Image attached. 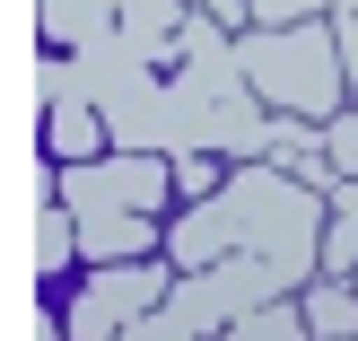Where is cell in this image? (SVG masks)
I'll return each instance as SVG.
<instances>
[{
  "mask_svg": "<svg viewBox=\"0 0 358 341\" xmlns=\"http://www.w3.org/2000/svg\"><path fill=\"white\" fill-rule=\"evenodd\" d=\"M324 219H332V193H315L289 167L254 158V167H236L210 202H192L166 228V263L201 272V263H227V254H262L306 289V280H324Z\"/></svg>",
  "mask_w": 358,
  "mask_h": 341,
  "instance_id": "obj_1",
  "label": "cell"
},
{
  "mask_svg": "<svg viewBox=\"0 0 358 341\" xmlns=\"http://www.w3.org/2000/svg\"><path fill=\"white\" fill-rule=\"evenodd\" d=\"M236 62H245V79H254V97L271 105V114H306V123L341 114L350 70H341V27H324V18L236 35Z\"/></svg>",
  "mask_w": 358,
  "mask_h": 341,
  "instance_id": "obj_2",
  "label": "cell"
},
{
  "mask_svg": "<svg viewBox=\"0 0 358 341\" xmlns=\"http://www.w3.org/2000/svg\"><path fill=\"white\" fill-rule=\"evenodd\" d=\"M175 298V263H96V272L79 280V289L62 298V333L70 341H122L149 307H166Z\"/></svg>",
  "mask_w": 358,
  "mask_h": 341,
  "instance_id": "obj_3",
  "label": "cell"
},
{
  "mask_svg": "<svg viewBox=\"0 0 358 341\" xmlns=\"http://www.w3.org/2000/svg\"><path fill=\"white\" fill-rule=\"evenodd\" d=\"M271 298H297V280L280 272V263H262V254H227V263H201V272H175V298H166V307L210 341V333L236 324V315L271 307Z\"/></svg>",
  "mask_w": 358,
  "mask_h": 341,
  "instance_id": "obj_4",
  "label": "cell"
},
{
  "mask_svg": "<svg viewBox=\"0 0 358 341\" xmlns=\"http://www.w3.org/2000/svg\"><path fill=\"white\" fill-rule=\"evenodd\" d=\"M175 193V158H149V149H105L87 167H52V202L70 210H149Z\"/></svg>",
  "mask_w": 358,
  "mask_h": 341,
  "instance_id": "obj_5",
  "label": "cell"
},
{
  "mask_svg": "<svg viewBox=\"0 0 358 341\" xmlns=\"http://www.w3.org/2000/svg\"><path fill=\"white\" fill-rule=\"evenodd\" d=\"M157 219L149 210H79V254L87 263H149Z\"/></svg>",
  "mask_w": 358,
  "mask_h": 341,
  "instance_id": "obj_6",
  "label": "cell"
},
{
  "mask_svg": "<svg viewBox=\"0 0 358 341\" xmlns=\"http://www.w3.org/2000/svg\"><path fill=\"white\" fill-rule=\"evenodd\" d=\"M184 18H192V0H122V27L114 35L149 70H166V53H184Z\"/></svg>",
  "mask_w": 358,
  "mask_h": 341,
  "instance_id": "obj_7",
  "label": "cell"
},
{
  "mask_svg": "<svg viewBox=\"0 0 358 341\" xmlns=\"http://www.w3.org/2000/svg\"><path fill=\"white\" fill-rule=\"evenodd\" d=\"M114 140H105V114H96V97H79V105H44V158L52 167H87V158H105Z\"/></svg>",
  "mask_w": 358,
  "mask_h": 341,
  "instance_id": "obj_8",
  "label": "cell"
},
{
  "mask_svg": "<svg viewBox=\"0 0 358 341\" xmlns=\"http://www.w3.org/2000/svg\"><path fill=\"white\" fill-rule=\"evenodd\" d=\"M35 18H44L52 53H79L87 35H114L122 27V0H35Z\"/></svg>",
  "mask_w": 358,
  "mask_h": 341,
  "instance_id": "obj_9",
  "label": "cell"
},
{
  "mask_svg": "<svg viewBox=\"0 0 358 341\" xmlns=\"http://www.w3.org/2000/svg\"><path fill=\"white\" fill-rule=\"evenodd\" d=\"M297 307H306L315 341H358V280H306Z\"/></svg>",
  "mask_w": 358,
  "mask_h": 341,
  "instance_id": "obj_10",
  "label": "cell"
},
{
  "mask_svg": "<svg viewBox=\"0 0 358 341\" xmlns=\"http://www.w3.org/2000/svg\"><path fill=\"white\" fill-rule=\"evenodd\" d=\"M79 70H87V97H114V88H131V79H149V62H140L131 44H122V35H87L79 44Z\"/></svg>",
  "mask_w": 358,
  "mask_h": 341,
  "instance_id": "obj_11",
  "label": "cell"
},
{
  "mask_svg": "<svg viewBox=\"0 0 358 341\" xmlns=\"http://www.w3.org/2000/svg\"><path fill=\"white\" fill-rule=\"evenodd\" d=\"M358 272V184L341 175L332 184V219H324V280H350Z\"/></svg>",
  "mask_w": 358,
  "mask_h": 341,
  "instance_id": "obj_12",
  "label": "cell"
},
{
  "mask_svg": "<svg viewBox=\"0 0 358 341\" xmlns=\"http://www.w3.org/2000/svg\"><path fill=\"white\" fill-rule=\"evenodd\" d=\"M210 341H315V324H306V307H297V298H271V307L236 315V324L210 333Z\"/></svg>",
  "mask_w": 358,
  "mask_h": 341,
  "instance_id": "obj_13",
  "label": "cell"
},
{
  "mask_svg": "<svg viewBox=\"0 0 358 341\" xmlns=\"http://www.w3.org/2000/svg\"><path fill=\"white\" fill-rule=\"evenodd\" d=\"M70 263H79V210H70V202H52L44 219H35V272H44V280H62Z\"/></svg>",
  "mask_w": 358,
  "mask_h": 341,
  "instance_id": "obj_14",
  "label": "cell"
},
{
  "mask_svg": "<svg viewBox=\"0 0 358 341\" xmlns=\"http://www.w3.org/2000/svg\"><path fill=\"white\" fill-rule=\"evenodd\" d=\"M262 158L297 175L306 158H324V123H306V114H271V132H262Z\"/></svg>",
  "mask_w": 358,
  "mask_h": 341,
  "instance_id": "obj_15",
  "label": "cell"
},
{
  "mask_svg": "<svg viewBox=\"0 0 358 341\" xmlns=\"http://www.w3.org/2000/svg\"><path fill=\"white\" fill-rule=\"evenodd\" d=\"M35 88H44V105H79V97H87V70H79V53H52V62L35 70Z\"/></svg>",
  "mask_w": 358,
  "mask_h": 341,
  "instance_id": "obj_16",
  "label": "cell"
},
{
  "mask_svg": "<svg viewBox=\"0 0 358 341\" xmlns=\"http://www.w3.org/2000/svg\"><path fill=\"white\" fill-rule=\"evenodd\" d=\"M324 158H332V167H341L350 184H358V105H341V114L324 123Z\"/></svg>",
  "mask_w": 358,
  "mask_h": 341,
  "instance_id": "obj_17",
  "label": "cell"
},
{
  "mask_svg": "<svg viewBox=\"0 0 358 341\" xmlns=\"http://www.w3.org/2000/svg\"><path fill=\"white\" fill-rule=\"evenodd\" d=\"M122 341H201V333H192V324H184L175 307H149V315H140V324L122 333Z\"/></svg>",
  "mask_w": 358,
  "mask_h": 341,
  "instance_id": "obj_18",
  "label": "cell"
},
{
  "mask_svg": "<svg viewBox=\"0 0 358 341\" xmlns=\"http://www.w3.org/2000/svg\"><path fill=\"white\" fill-rule=\"evenodd\" d=\"M175 193H184V202H210V193H219V167H210V158H175Z\"/></svg>",
  "mask_w": 358,
  "mask_h": 341,
  "instance_id": "obj_19",
  "label": "cell"
},
{
  "mask_svg": "<svg viewBox=\"0 0 358 341\" xmlns=\"http://www.w3.org/2000/svg\"><path fill=\"white\" fill-rule=\"evenodd\" d=\"M341 70H350V88H358V18H341Z\"/></svg>",
  "mask_w": 358,
  "mask_h": 341,
  "instance_id": "obj_20",
  "label": "cell"
},
{
  "mask_svg": "<svg viewBox=\"0 0 358 341\" xmlns=\"http://www.w3.org/2000/svg\"><path fill=\"white\" fill-rule=\"evenodd\" d=\"M192 9H210V18H227V27H236V18H245V0H192Z\"/></svg>",
  "mask_w": 358,
  "mask_h": 341,
  "instance_id": "obj_21",
  "label": "cell"
},
{
  "mask_svg": "<svg viewBox=\"0 0 358 341\" xmlns=\"http://www.w3.org/2000/svg\"><path fill=\"white\" fill-rule=\"evenodd\" d=\"M332 9H341V18H358V0H332Z\"/></svg>",
  "mask_w": 358,
  "mask_h": 341,
  "instance_id": "obj_22",
  "label": "cell"
},
{
  "mask_svg": "<svg viewBox=\"0 0 358 341\" xmlns=\"http://www.w3.org/2000/svg\"><path fill=\"white\" fill-rule=\"evenodd\" d=\"M350 280H358V272H350Z\"/></svg>",
  "mask_w": 358,
  "mask_h": 341,
  "instance_id": "obj_23",
  "label": "cell"
}]
</instances>
